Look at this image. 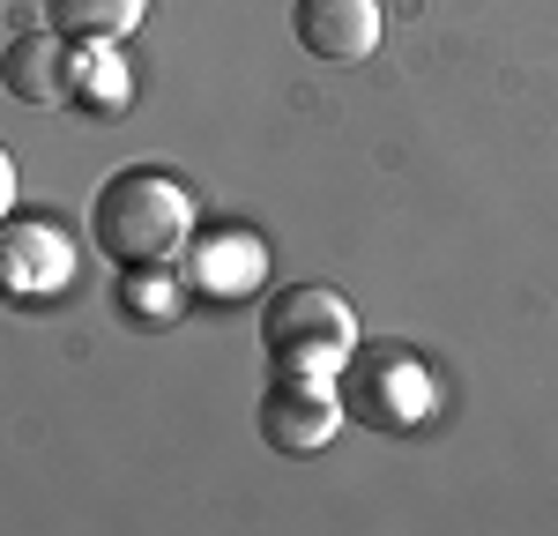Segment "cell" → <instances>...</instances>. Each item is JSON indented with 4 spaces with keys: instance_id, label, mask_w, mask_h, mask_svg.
Here are the masks:
<instances>
[{
    "instance_id": "6da1fadb",
    "label": "cell",
    "mask_w": 558,
    "mask_h": 536,
    "mask_svg": "<svg viewBox=\"0 0 558 536\" xmlns=\"http://www.w3.org/2000/svg\"><path fill=\"white\" fill-rule=\"evenodd\" d=\"M89 239H97V254L112 268L149 276V268L172 261V254H186V239H194V202H186V186H179L172 172L128 165V172H112L89 194Z\"/></svg>"
},
{
    "instance_id": "7a4b0ae2",
    "label": "cell",
    "mask_w": 558,
    "mask_h": 536,
    "mask_svg": "<svg viewBox=\"0 0 558 536\" xmlns=\"http://www.w3.org/2000/svg\"><path fill=\"white\" fill-rule=\"evenodd\" d=\"M357 343H365L357 336V313L328 283H283L268 299V313H260V351H268L276 373H328L336 380Z\"/></svg>"
},
{
    "instance_id": "3957f363",
    "label": "cell",
    "mask_w": 558,
    "mask_h": 536,
    "mask_svg": "<svg viewBox=\"0 0 558 536\" xmlns=\"http://www.w3.org/2000/svg\"><path fill=\"white\" fill-rule=\"evenodd\" d=\"M336 388H343V417L373 425V433H417L439 402L425 357L402 343H357L336 373Z\"/></svg>"
},
{
    "instance_id": "277c9868",
    "label": "cell",
    "mask_w": 558,
    "mask_h": 536,
    "mask_svg": "<svg viewBox=\"0 0 558 536\" xmlns=\"http://www.w3.org/2000/svg\"><path fill=\"white\" fill-rule=\"evenodd\" d=\"M343 425V388L328 373H276L260 395V440L276 454H320Z\"/></svg>"
},
{
    "instance_id": "5b68a950",
    "label": "cell",
    "mask_w": 558,
    "mask_h": 536,
    "mask_svg": "<svg viewBox=\"0 0 558 536\" xmlns=\"http://www.w3.org/2000/svg\"><path fill=\"white\" fill-rule=\"evenodd\" d=\"M75 276L68 231L45 217H0V291L8 299H52Z\"/></svg>"
},
{
    "instance_id": "8992f818",
    "label": "cell",
    "mask_w": 558,
    "mask_h": 536,
    "mask_svg": "<svg viewBox=\"0 0 558 536\" xmlns=\"http://www.w3.org/2000/svg\"><path fill=\"white\" fill-rule=\"evenodd\" d=\"M380 31H387L380 0H299L291 8V38L313 60H336V68H357L380 45Z\"/></svg>"
},
{
    "instance_id": "52a82bcc",
    "label": "cell",
    "mask_w": 558,
    "mask_h": 536,
    "mask_svg": "<svg viewBox=\"0 0 558 536\" xmlns=\"http://www.w3.org/2000/svg\"><path fill=\"white\" fill-rule=\"evenodd\" d=\"M0 89L15 105H68L75 97V45L60 38L52 23L8 38V52H0Z\"/></svg>"
},
{
    "instance_id": "ba28073f",
    "label": "cell",
    "mask_w": 558,
    "mask_h": 536,
    "mask_svg": "<svg viewBox=\"0 0 558 536\" xmlns=\"http://www.w3.org/2000/svg\"><path fill=\"white\" fill-rule=\"evenodd\" d=\"M260 276H268V246L254 231H209V239H186V283L202 299H254Z\"/></svg>"
},
{
    "instance_id": "9c48e42d",
    "label": "cell",
    "mask_w": 558,
    "mask_h": 536,
    "mask_svg": "<svg viewBox=\"0 0 558 536\" xmlns=\"http://www.w3.org/2000/svg\"><path fill=\"white\" fill-rule=\"evenodd\" d=\"M149 0H45V23L68 45H120L142 31Z\"/></svg>"
},
{
    "instance_id": "30bf717a",
    "label": "cell",
    "mask_w": 558,
    "mask_h": 536,
    "mask_svg": "<svg viewBox=\"0 0 558 536\" xmlns=\"http://www.w3.org/2000/svg\"><path fill=\"white\" fill-rule=\"evenodd\" d=\"M75 97H83L89 112H105V120H120V112L134 105L120 45H75Z\"/></svg>"
},
{
    "instance_id": "8fae6325",
    "label": "cell",
    "mask_w": 558,
    "mask_h": 536,
    "mask_svg": "<svg viewBox=\"0 0 558 536\" xmlns=\"http://www.w3.org/2000/svg\"><path fill=\"white\" fill-rule=\"evenodd\" d=\"M0 217H15V157L0 149Z\"/></svg>"
}]
</instances>
